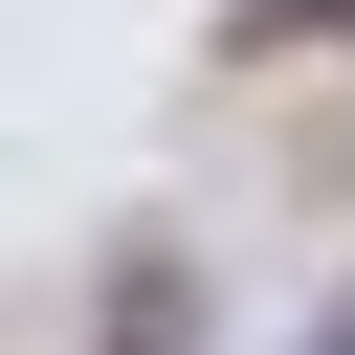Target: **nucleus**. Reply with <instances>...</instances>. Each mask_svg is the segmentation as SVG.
Returning a JSON list of instances; mask_svg holds the SVG:
<instances>
[{
    "label": "nucleus",
    "mask_w": 355,
    "mask_h": 355,
    "mask_svg": "<svg viewBox=\"0 0 355 355\" xmlns=\"http://www.w3.org/2000/svg\"><path fill=\"white\" fill-rule=\"evenodd\" d=\"M89 355H200V244H111V311Z\"/></svg>",
    "instance_id": "f257e3e1"
},
{
    "label": "nucleus",
    "mask_w": 355,
    "mask_h": 355,
    "mask_svg": "<svg viewBox=\"0 0 355 355\" xmlns=\"http://www.w3.org/2000/svg\"><path fill=\"white\" fill-rule=\"evenodd\" d=\"M355 0H222V67H333Z\"/></svg>",
    "instance_id": "f03ea898"
},
{
    "label": "nucleus",
    "mask_w": 355,
    "mask_h": 355,
    "mask_svg": "<svg viewBox=\"0 0 355 355\" xmlns=\"http://www.w3.org/2000/svg\"><path fill=\"white\" fill-rule=\"evenodd\" d=\"M311 355H355V288H333V311H311Z\"/></svg>",
    "instance_id": "7ed1b4c3"
}]
</instances>
